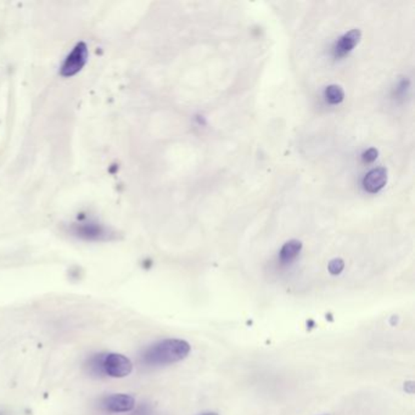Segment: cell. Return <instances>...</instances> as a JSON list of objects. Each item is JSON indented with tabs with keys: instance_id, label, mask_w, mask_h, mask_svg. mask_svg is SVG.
<instances>
[{
	"instance_id": "6da1fadb",
	"label": "cell",
	"mask_w": 415,
	"mask_h": 415,
	"mask_svg": "<svg viewBox=\"0 0 415 415\" xmlns=\"http://www.w3.org/2000/svg\"><path fill=\"white\" fill-rule=\"evenodd\" d=\"M189 342L180 339H166L151 345L143 355L149 365H170L186 360L191 353Z\"/></svg>"
},
{
	"instance_id": "7a4b0ae2",
	"label": "cell",
	"mask_w": 415,
	"mask_h": 415,
	"mask_svg": "<svg viewBox=\"0 0 415 415\" xmlns=\"http://www.w3.org/2000/svg\"><path fill=\"white\" fill-rule=\"evenodd\" d=\"M101 373L111 378H125L133 371V363L125 355L109 353L100 360Z\"/></svg>"
},
{
	"instance_id": "3957f363",
	"label": "cell",
	"mask_w": 415,
	"mask_h": 415,
	"mask_svg": "<svg viewBox=\"0 0 415 415\" xmlns=\"http://www.w3.org/2000/svg\"><path fill=\"white\" fill-rule=\"evenodd\" d=\"M88 55H89L88 46L83 42H80L64 61V64L61 66L60 75L62 77H72L77 75L87 64Z\"/></svg>"
},
{
	"instance_id": "277c9868",
	"label": "cell",
	"mask_w": 415,
	"mask_h": 415,
	"mask_svg": "<svg viewBox=\"0 0 415 415\" xmlns=\"http://www.w3.org/2000/svg\"><path fill=\"white\" fill-rule=\"evenodd\" d=\"M103 405L105 407L106 410L111 413H125L133 410L135 407L134 397L125 394H116L106 397Z\"/></svg>"
},
{
	"instance_id": "5b68a950",
	"label": "cell",
	"mask_w": 415,
	"mask_h": 415,
	"mask_svg": "<svg viewBox=\"0 0 415 415\" xmlns=\"http://www.w3.org/2000/svg\"><path fill=\"white\" fill-rule=\"evenodd\" d=\"M387 183V170L384 167L374 168L363 179V186L365 191L371 194H376L380 191Z\"/></svg>"
},
{
	"instance_id": "8992f818",
	"label": "cell",
	"mask_w": 415,
	"mask_h": 415,
	"mask_svg": "<svg viewBox=\"0 0 415 415\" xmlns=\"http://www.w3.org/2000/svg\"><path fill=\"white\" fill-rule=\"evenodd\" d=\"M360 38H362L360 30H351L350 32H347L346 35H342L341 39L339 40V43H337V46H336L337 55H345L351 51H353L355 45L360 43Z\"/></svg>"
},
{
	"instance_id": "52a82bcc",
	"label": "cell",
	"mask_w": 415,
	"mask_h": 415,
	"mask_svg": "<svg viewBox=\"0 0 415 415\" xmlns=\"http://www.w3.org/2000/svg\"><path fill=\"white\" fill-rule=\"evenodd\" d=\"M302 250V242L300 240H290L284 244L281 250V260L283 262H290L297 257Z\"/></svg>"
},
{
	"instance_id": "ba28073f",
	"label": "cell",
	"mask_w": 415,
	"mask_h": 415,
	"mask_svg": "<svg viewBox=\"0 0 415 415\" xmlns=\"http://www.w3.org/2000/svg\"><path fill=\"white\" fill-rule=\"evenodd\" d=\"M326 98L333 105H337L345 99V91L340 85H331L326 89Z\"/></svg>"
},
{
	"instance_id": "9c48e42d",
	"label": "cell",
	"mask_w": 415,
	"mask_h": 415,
	"mask_svg": "<svg viewBox=\"0 0 415 415\" xmlns=\"http://www.w3.org/2000/svg\"><path fill=\"white\" fill-rule=\"evenodd\" d=\"M345 270V262L342 258H334L329 262L328 270L331 275H339Z\"/></svg>"
},
{
	"instance_id": "30bf717a",
	"label": "cell",
	"mask_w": 415,
	"mask_h": 415,
	"mask_svg": "<svg viewBox=\"0 0 415 415\" xmlns=\"http://www.w3.org/2000/svg\"><path fill=\"white\" fill-rule=\"evenodd\" d=\"M378 155H379V151L376 150V148H371L363 154V160L368 164H371L378 159Z\"/></svg>"
},
{
	"instance_id": "8fae6325",
	"label": "cell",
	"mask_w": 415,
	"mask_h": 415,
	"mask_svg": "<svg viewBox=\"0 0 415 415\" xmlns=\"http://www.w3.org/2000/svg\"><path fill=\"white\" fill-rule=\"evenodd\" d=\"M403 390L407 392V394H409V395H413L415 391V382L414 381H405V386H403Z\"/></svg>"
},
{
	"instance_id": "7c38bea8",
	"label": "cell",
	"mask_w": 415,
	"mask_h": 415,
	"mask_svg": "<svg viewBox=\"0 0 415 415\" xmlns=\"http://www.w3.org/2000/svg\"><path fill=\"white\" fill-rule=\"evenodd\" d=\"M397 323H398V317H397V315H392L390 320L391 326H395Z\"/></svg>"
},
{
	"instance_id": "4fadbf2b",
	"label": "cell",
	"mask_w": 415,
	"mask_h": 415,
	"mask_svg": "<svg viewBox=\"0 0 415 415\" xmlns=\"http://www.w3.org/2000/svg\"><path fill=\"white\" fill-rule=\"evenodd\" d=\"M200 415H220L218 413H215V412H209V413H202Z\"/></svg>"
},
{
	"instance_id": "5bb4252c",
	"label": "cell",
	"mask_w": 415,
	"mask_h": 415,
	"mask_svg": "<svg viewBox=\"0 0 415 415\" xmlns=\"http://www.w3.org/2000/svg\"><path fill=\"white\" fill-rule=\"evenodd\" d=\"M326 415H328V414H326Z\"/></svg>"
}]
</instances>
